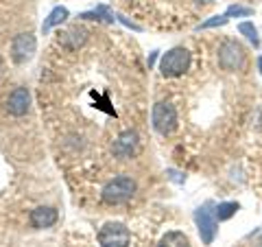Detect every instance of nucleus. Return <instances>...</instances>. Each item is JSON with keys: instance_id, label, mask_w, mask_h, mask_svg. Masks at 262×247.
I'll return each instance as SVG.
<instances>
[{"instance_id": "nucleus-1", "label": "nucleus", "mask_w": 262, "mask_h": 247, "mask_svg": "<svg viewBox=\"0 0 262 247\" xmlns=\"http://www.w3.org/2000/svg\"><path fill=\"white\" fill-rule=\"evenodd\" d=\"M190 68V51L188 48H170L168 53L162 55V61H160V72L164 77L173 79V77H182L184 72Z\"/></svg>"}, {"instance_id": "nucleus-2", "label": "nucleus", "mask_w": 262, "mask_h": 247, "mask_svg": "<svg viewBox=\"0 0 262 247\" xmlns=\"http://www.w3.org/2000/svg\"><path fill=\"white\" fill-rule=\"evenodd\" d=\"M136 193V182L131 177L127 175H118V177H114L112 182H107L103 186V201L105 203H112V205H116V203H125L129 201L131 197H134Z\"/></svg>"}, {"instance_id": "nucleus-3", "label": "nucleus", "mask_w": 262, "mask_h": 247, "mask_svg": "<svg viewBox=\"0 0 262 247\" xmlns=\"http://www.w3.org/2000/svg\"><path fill=\"white\" fill-rule=\"evenodd\" d=\"M151 122L153 129L158 131L160 136H170L177 129V110L173 103L168 101H160L153 105L151 112Z\"/></svg>"}, {"instance_id": "nucleus-4", "label": "nucleus", "mask_w": 262, "mask_h": 247, "mask_svg": "<svg viewBox=\"0 0 262 247\" xmlns=\"http://www.w3.org/2000/svg\"><path fill=\"white\" fill-rule=\"evenodd\" d=\"M129 228L120 221H107L98 230V245L101 247H129Z\"/></svg>"}, {"instance_id": "nucleus-5", "label": "nucleus", "mask_w": 262, "mask_h": 247, "mask_svg": "<svg viewBox=\"0 0 262 247\" xmlns=\"http://www.w3.org/2000/svg\"><path fill=\"white\" fill-rule=\"evenodd\" d=\"M219 66L223 70H241L245 66V51L236 39H225L219 48Z\"/></svg>"}, {"instance_id": "nucleus-6", "label": "nucleus", "mask_w": 262, "mask_h": 247, "mask_svg": "<svg viewBox=\"0 0 262 247\" xmlns=\"http://www.w3.org/2000/svg\"><path fill=\"white\" fill-rule=\"evenodd\" d=\"M194 223H196V230H199L201 243L212 245V241L216 238V232H219V221L208 210V205H201V208L194 210Z\"/></svg>"}, {"instance_id": "nucleus-7", "label": "nucleus", "mask_w": 262, "mask_h": 247, "mask_svg": "<svg viewBox=\"0 0 262 247\" xmlns=\"http://www.w3.org/2000/svg\"><path fill=\"white\" fill-rule=\"evenodd\" d=\"M37 51V39L31 33H18L11 42V57L15 64H27L35 57Z\"/></svg>"}, {"instance_id": "nucleus-8", "label": "nucleus", "mask_w": 262, "mask_h": 247, "mask_svg": "<svg viewBox=\"0 0 262 247\" xmlns=\"http://www.w3.org/2000/svg\"><path fill=\"white\" fill-rule=\"evenodd\" d=\"M29 110H31V92L22 86L15 88L9 94V98H7V112L11 116H24Z\"/></svg>"}, {"instance_id": "nucleus-9", "label": "nucleus", "mask_w": 262, "mask_h": 247, "mask_svg": "<svg viewBox=\"0 0 262 247\" xmlns=\"http://www.w3.org/2000/svg\"><path fill=\"white\" fill-rule=\"evenodd\" d=\"M31 225L37 228V230H44V228H51L57 223V210L51 208V205H39V208L31 210Z\"/></svg>"}, {"instance_id": "nucleus-10", "label": "nucleus", "mask_w": 262, "mask_h": 247, "mask_svg": "<svg viewBox=\"0 0 262 247\" xmlns=\"http://www.w3.org/2000/svg\"><path fill=\"white\" fill-rule=\"evenodd\" d=\"M136 147H138V134L136 131H125V134L118 136L116 145H114V153L120 155V158H129Z\"/></svg>"}, {"instance_id": "nucleus-11", "label": "nucleus", "mask_w": 262, "mask_h": 247, "mask_svg": "<svg viewBox=\"0 0 262 247\" xmlns=\"http://www.w3.org/2000/svg\"><path fill=\"white\" fill-rule=\"evenodd\" d=\"M85 39H88L85 29H79V27L70 29L68 33H61V35H59V42H61L63 46H68L70 51H75V48H79L81 44L85 42Z\"/></svg>"}, {"instance_id": "nucleus-12", "label": "nucleus", "mask_w": 262, "mask_h": 247, "mask_svg": "<svg viewBox=\"0 0 262 247\" xmlns=\"http://www.w3.org/2000/svg\"><path fill=\"white\" fill-rule=\"evenodd\" d=\"M70 11L66 9V7H55V9L48 13V18L42 22V33H48L53 27H57V24H63L66 20H68Z\"/></svg>"}, {"instance_id": "nucleus-13", "label": "nucleus", "mask_w": 262, "mask_h": 247, "mask_svg": "<svg viewBox=\"0 0 262 247\" xmlns=\"http://www.w3.org/2000/svg\"><path fill=\"white\" fill-rule=\"evenodd\" d=\"M158 247H190V241H188V236L184 232H166L162 238H160V243Z\"/></svg>"}, {"instance_id": "nucleus-14", "label": "nucleus", "mask_w": 262, "mask_h": 247, "mask_svg": "<svg viewBox=\"0 0 262 247\" xmlns=\"http://www.w3.org/2000/svg\"><path fill=\"white\" fill-rule=\"evenodd\" d=\"M238 208H241V205L236 201H223V203L216 205L214 217H216V221H227V219H232L236 212H238Z\"/></svg>"}, {"instance_id": "nucleus-15", "label": "nucleus", "mask_w": 262, "mask_h": 247, "mask_svg": "<svg viewBox=\"0 0 262 247\" xmlns=\"http://www.w3.org/2000/svg\"><path fill=\"white\" fill-rule=\"evenodd\" d=\"M81 20H98V22H114V13L107 7H96L94 11H85L79 15Z\"/></svg>"}, {"instance_id": "nucleus-16", "label": "nucleus", "mask_w": 262, "mask_h": 247, "mask_svg": "<svg viewBox=\"0 0 262 247\" xmlns=\"http://www.w3.org/2000/svg\"><path fill=\"white\" fill-rule=\"evenodd\" d=\"M238 33H243L253 46H260V37H258V29L253 27V22H241L238 24Z\"/></svg>"}, {"instance_id": "nucleus-17", "label": "nucleus", "mask_w": 262, "mask_h": 247, "mask_svg": "<svg viewBox=\"0 0 262 247\" xmlns=\"http://www.w3.org/2000/svg\"><path fill=\"white\" fill-rule=\"evenodd\" d=\"M225 15H227V18H247V15H251V9H249V7L232 5V7H227Z\"/></svg>"}, {"instance_id": "nucleus-18", "label": "nucleus", "mask_w": 262, "mask_h": 247, "mask_svg": "<svg viewBox=\"0 0 262 247\" xmlns=\"http://www.w3.org/2000/svg\"><path fill=\"white\" fill-rule=\"evenodd\" d=\"M229 22L227 15H214V18H210L206 22L199 24V29H212V27H225V24Z\"/></svg>"}, {"instance_id": "nucleus-19", "label": "nucleus", "mask_w": 262, "mask_h": 247, "mask_svg": "<svg viewBox=\"0 0 262 247\" xmlns=\"http://www.w3.org/2000/svg\"><path fill=\"white\" fill-rule=\"evenodd\" d=\"M155 57H158V53H151V55H149V68H151V66H153V61H155Z\"/></svg>"}, {"instance_id": "nucleus-20", "label": "nucleus", "mask_w": 262, "mask_h": 247, "mask_svg": "<svg viewBox=\"0 0 262 247\" xmlns=\"http://www.w3.org/2000/svg\"><path fill=\"white\" fill-rule=\"evenodd\" d=\"M258 68H260V75H262V57H258Z\"/></svg>"}, {"instance_id": "nucleus-21", "label": "nucleus", "mask_w": 262, "mask_h": 247, "mask_svg": "<svg viewBox=\"0 0 262 247\" xmlns=\"http://www.w3.org/2000/svg\"><path fill=\"white\" fill-rule=\"evenodd\" d=\"M196 3H203V5H210V3H214V0H196Z\"/></svg>"}]
</instances>
